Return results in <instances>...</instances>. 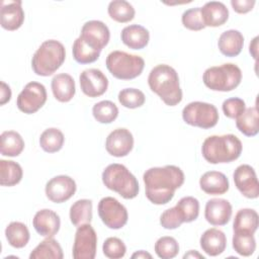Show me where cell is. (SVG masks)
<instances>
[{"label": "cell", "instance_id": "6da1fadb", "mask_svg": "<svg viewBox=\"0 0 259 259\" xmlns=\"http://www.w3.org/2000/svg\"><path fill=\"white\" fill-rule=\"evenodd\" d=\"M184 179L183 171L174 165L149 168L143 175L146 196L154 204H166L172 200Z\"/></svg>", "mask_w": 259, "mask_h": 259}, {"label": "cell", "instance_id": "7a4b0ae2", "mask_svg": "<svg viewBox=\"0 0 259 259\" xmlns=\"http://www.w3.org/2000/svg\"><path fill=\"white\" fill-rule=\"evenodd\" d=\"M148 84L162 101L169 106H175L182 100L179 77L176 70L166 64L155 66L149 73Z\"/></svg>", "mask_w": 259, "mask_h": 259}, {"label": "cell", "instance_id": "3957f363", "mask_svg": "<svg viewBox=\"0 0 259 259\" xmlns=\"http://www.w3.org/2000/svg\"><path fill=\"white\" fill-rule=\"evenodd\" d=\"M242 150V142L233 134L207 137L201 146V154L210 164L233 162L241 156Z\"/></svg>", "mask_w": 259, "mask_h": 259}, {"label": "cell", "instance_id": "277c9868", "mask_svg": "<svg viewBox=\"0 0 259 259\" xmlns=\"http://www.w3.org/2000/svg\"><path fill=\"white\" fill-rule=\"evenodd\" d=\"M66 50L62 42L56 39L45 40L31 59L33 72L42 77L53 75L65 62Z\"/></svg>", "mask_w": 259, "mask_h": 259}, {"label": "cell", "instance_id": "5b68a950", "mask_svg": "<svg viewBox=\"0 0 259 259\" xmlns=\"http://www.w3.org/2000/svg\"><path fill=\"white\" fill-rule=\"evenodd\" d=\"M102 182L110 190L125 199H133L139 194V182L135 175L122 164L108 165L102 172Z\"/></svg>", "mask_w": 259, "mask_h": 259}, {"label": "cell", "instance_id": "8992f818", "mask_svg": "<svg viewBox=\"0 0 259 259\" xmlns=\"http://www.w3.org/2000/svg\"><path fill=\"white\" fill-rule=\"evenodd\" d=\"M202 81L204 85L212 91L229 92L240 85L242 81V71L233 63L209 67L204 71Z\"/></svg>", "mask_w": 259, "mask_h": 259}, {"label": "cell", "instance_id": "52a82bcc", "mask_svg": "<svg viewBox=\"0 0 259 259\" xmlns=\"http://www.w3.org/2000/svg\"><path fill=\"white\" fill-rule=\"evenodd\" d=\"M105 65L114 78L132 80L142 74L145 61L138 55H132L122 51H113L106 57Z\"/></svg>", "mask_w": 259, "mask_h": 259}, {"label": "cell", "instance_id": "ba28073f", "mask_svg": "<svg viewBox=\"0 0 259 259\" xmlns=\"http://www.w3.org/2000/svg\"><path fill=\"white\" fill-rule=\"evenodd\" d=\"M182 118L185 123L200 128H211L219 121L217 107L207 102L192 101L182 110Z\"/></svg>", "mask_w": 259, "mask_h": 259}, {"label": "cell", "instance_id": "9c48e42d", "mask_svg": "<svg viewBox=\"0 0 259 259\" xmlns=\"http://www.w3.org/2000/svg\"><path fill=\"white\" fill-rule=\"evenodd\" d=\"M98 214L102 223L112 230L121 229L125 226L128 220V213L125 206L111 196H106L100 199L98 203Z\"/></svg>", "mask_w": 259, "mask_h": 259}, {"label": "cell", "instance_id": "30bf717a", "mask_svg": "<svg viewBox=\"0 0 259 259\" xmlns=\"http://www.w3.org/2000/svg\"><path fill=\"white\" fill-rule=\"evenodd\" d=\"M48 98L46 87L38 82L32 81L27 83L16 99L17 108L26 113L32 114L40 109Z\"/></svg>", "mask_w": 259, "mask_h": 259}, {"label": "cell", "instance_id": "8fae6325", "mask_svg": "<svg viewBox=\"0 0 259 259\" xmlns=\"http://www.w3.org/2000/svg\"><path fill=\"white\" fill-rule=\"evenodd\" d=\"M97 235L90 224L77 227L73 244V258L93 259L96 255Z\"/></svg>", "mask_w": 259, "mask_h": 259}, {"label": "cell", "instance_id": "7c38bea8", "mask_svg": "<svg viewBox=\"0 0 259 259\" xmlns=\"http://www.w3.org/2000/svg\"><path fill=\"white\" fill-rule=\"evenodd\" d=\"M79 37L92 50L101 52L109 41L110 32L104 22L89 20L83 24Z\"/></svg>", "mask_w": 259, "mask_h": 259}, {"label": "cell", "instance_id": "4fadbf2b", "mask_svg": "<svg viewBox=\"0 0 259 259\" xmlns=\"http://www.w3.org/2000/svg\"><path fill=\"white\" fill-rule=\"evenodd\" d=\"M77 186L73 178L68 175H58L46 184L47 197L56 203H62L70 199L76 192Z\"/></svg>", "mask_w": 259, "mask_h": 259}, {"label": "cell", "instance_id": "5bb4252c", "mask_svg": "<svg viewBox=\"0 0 259 259\" xmlns=\"http://www.w3.org/2000/svg\"><path fill=\"white\" fill-rule=\"evenodd\" d=\"M82 92L91 98L99 97L104 94L108 87L107 77L99 69L91 68L82 71L79 76Z\"/></svg>", "mask_w": 259, "mask_h": 259}, {"label": "cell", "instance_id": "9a60e30c", "mask_svg": "<svg viewBox=\"0 0 259 259\" xmlns=\"http://www.w3.org/2000/svg\"><path fill=\"white\" fill-rule=\"evenodd\" d=\"M237 189L247 198H257L259 196V183L256 172L248 164H242L236 168L233 174Z\"/></svg>", "mask_w": 259, "mask_h": 259}, {"label": "cell", "instance_id": "2e32d148", "mask_svg": "<svg viewBox=\"0 0 259 259\" xmlns=\"http://www.w3.org/2000/svg\"><path fill=\"white\" fill-rule=\"evenodd\" d=\"M134 148L133 134L124 127L113 130L106 138L105 149L113 157L121 158L130 154Z\"/></svg>", "mask_w": 259, "mask_h": 259}, {"label": "cell", "instance_id": "e0dca14e", "mask_svg": "<svg viewBox=\"0 0 259 259\" xmlns=\"http://www.w3.org/2000/svg\"><path fill=\"white\" fill-rule=\"evenodd\" d=\"M232 204L225 198H211L207 200L204 208V218L212 226H225L232 217Z\"/></svg>", "mask_w": 259, "mask_h": 259}, {"label": "cell", "instance_id": "ac0fdd59", "mask_svg": "<svg viewBox=\"0 0 259 259\" xmlns=\"http://www.w3.org/2000/svg\"><path fill=\"white\" fill-rule=\"evenodd\" d=\"M32 226L38 235L45 238H53L60 230L61 220L54 210L44 208L35 212Z\"/></svg>", "mask_w": 259, "mask_h": 259}, {"label": "cell", "instance_id": "d6986e66", "mask_svg": "<svg viewBox=\"0 0 259 259\" xmlns=\"http://www.w3.org/2000/svg\"><path fill=\"white\" fill-rule=\"evenodd\" d=\"M21 1L2 2L0 9V23L6 30L18 29L24 21V11Z\"/></svg>", "mask_w": 259, "mask_h": 259}, {"label": "cell", "instance_id": "ffe728a7", "mask_svg": "<svg viewBox=\"0 0 259 259\" xmlns=\"http://www.w3.org/2000/svg\"><path fill=\"white\" fill-rule=\"evenodd\" d=\"M200 248L208 256L221 255L227 247V237L225 233L219 229L210 228L201 235Z\"/></svg>", "mask_w": 259, "mask_h": 259}, {"label": "cell", "instance_id": "44dd1931", "mask_svg": "<svg viewBox=\"0 0 259 259\" xmlns=\"http://www.w3.org/2000/svg\"><path fill=\"white\" fill-rule=\"evenodd\" d=\"M200 13L205 27L221 26L225 24L229 18V9L220 1L206 2L200 8Z\"/></svg>", "mask_w": 259, "mask_h": 259}, {"label": "cell", "instance_id": "7402d4cb", "mask_svg": "<svg viewBox=\"0 0 259 259\" xmlns=\"http://www.w3.org/2000/svg\"><path fill=\"white\" fill-rule=\"evenodd\" d=\"M199 186L206 194L221 195L229 190L230 183L224 173L219 171H207L200 177Z\"/></svg>", "mask_w": 259, "mask_h": 259}, {"label": "cell", "instance_id": "603a6c76", "mask_svg": "<svg viewBox=\"0 0 259 259\" xmlns=\"http://www.w3.org/2000/svg\"><path fill=\"white\" fill-rule=\"evenodd\" d=\"M54 97L60 102H69L76 93L73 77L67 73H60L53 77L51 83Z\"/></svg>", "mask_w": 259, "mask_h": 259}, {"label": "cell", "instance_id": "cb8c5ba5", "mask_svg": "<svg viewBox=\"0 0 259 259\" xmlns=\"http://www.w3.org/2000/svg\"><path fill=\"white\" fill-rule=\"evenodd\" d=\"M120 38L130 49L142 50L148 45L150 33L146 27L140 24H131L121 30Z\"/></svg>", "mask_w": 259, "mask_h": 259}, {"label": "cell", "instance_id": "d4e9b609", "mask_svg": "<svg viewBox=\"0 0 259 259\" xmlns=\"http://www.w3.org/2000/svg\"><path fill=\"white\" fill-rule=\"evenodd\" d=\"M244 46L243 34L236 29H229L224 31L218 40L220 52L226 57H237Z\"/></svg>", "mask_w": 259, "mask_h": 259}, {"label": "cell", "instance_id": "484cf974", "mask_svg": "<svg viewBox=\"0 0 259 259\" xmlns=\"http://www.w3.org/2000/svg\"><path fill=\"white\" fill-rule=\"evenodd\" d=\"M259 218L256 210L252 208H242L238 210L233 223V231L254 235L258 229Z\"/></svg>", "mask_w": 259, "mask_h": 259}, {"label": "cell", "instance_id": "4316f807", "mask_svg": "<svg viewBox=\"0 0 259 259\" xmlns=\"http://www.w3.org/2000/svg\"><path fill=\"white\" fill-rule=\"evenodd\" d=\"M0 152L3 156L16 157L20 155L24 149V141L22 137L15 131L3 132L0 136Z\"/></svg>", "mask_w": 259, "mask_h": 259}, {"label": "cell", "instance_id": "83f0119b", "mask_svg": "<svg viewBox=\"0 0 259 259\" xmlns=\"http://www.w3.org/2000/svg\"><path fill=\"white\" fill-rule=\"evenodd\" d=\"M5 237L10 246L20 249L27 245L30 234L26 225L23 223L11 222L5 229Z\"/></svg>", "mask_w": 259, "mask_h": 259}, {"label": "cell", "instance_id": "f1b7e54d", "mask_svg": "<svg viewBox=\"0 0 259 259\" xmlns=\"http://www.w3.org/2000/svg\"><path fill=\"white\" fill-rule=\"evenodd\" d=\"M257 106L246 108L245 111L236 118L237 128L246 137H254L259 132Z\"/></svg>", "mask_w": 259, "mask_h": 259}, {"label": "cell", "instance_id": "f546056e", "mask_svg": "<svg viewBox=\"0 0 259 259\" xmlns=\"http://www.w3.org/2000/svg\"><path fill=\"white\" fill-rule=\"evenodd\" d=\"M63 257L62 247L54 238H46L29 254L30 259H62Z\"/></svg>", "mask_w": 259, "mask_h": 259}, {"label": "cell", "instance_id": "4dcf8cb0", "mask_svg": "<svg viewBox=\"0 0 259 259\" xmlns=\"http://www.w3.org/2000/svg\"><path fill=\"white\" fill-rule=\"evenodd\" d=\"M23 176L21 166L10 160H0V184L2 186H14L18 184Z\"/></svg>", "mask_w": 259, "mask_h": 259}, {"label": "cell", "instance_id": "1f68e13d", "mask_svg": "<svg viewBox=\"0 0 259 259\" xmlns=\"http://www.w3.org/2000/svg\"><path fill=\"white\" fill-rule=\"evenodd\" d=\"M92 220V201L90 199H79L70 207V221L75 227L90 224Z\"/></svg>", "mask_w": 259, "mask_h": 259}, {"label": "cell", "instance_id": "d6a6232c", "mask_svg": "<svg viewBox=\"0 0 259 259\" xmlns=\"http://www.w3.org/2000/svg\"><path fill=\"white\" fill-rule=\"evenodd\" d=\"M108 15L111 19L119 23L130 22L134 19L136 11L134 6L124 0H113L108 4Z\"/></svg>", "mask_w": 259, "mask_h": 259}, {"label": "cell", "instance_id": "836d02e7", "mask_svg": "<svg viewBox=\"0 0 259 259\" xmlns=\"http://www.w3.org/2000/svg\"><path fill=\"white\" fill-rule=\"evenodd\" d=\"M65 137L57 127L45 130L39 137V146L47 153H56L63 148Z\"/></svg>", "mask_w": 259, "mask_h": 259}, {"label": "cell", "instance_id": "e575fe53", "mask_svg": "<svg viewBox=\"0 0 259 259\" xmlns=\"http://www.w3.org/2000/svg\"><path fill=\"white\" fill-rule=\"evenodd\" d=\"M92 114L100 123H111L118 115V108L112 101L102 100L93 105Z\"/></svg>", "mask_w": 259, "mask_h": 259}, {"label": "cell", "instance_id": "d590c367", "mask_svg": "<svg viewBox=\"0 0 259 259\" xmlns=\"http://www.w3.org/2000/svg\"><path fill=\"white\" fill-rule=\"evenodd\" d=\"M232 243L234 250L241 256H251L256 250V240L252 234L234 232Z\"/></svg>", "mask_w": 259, "mask_h": 259}, {"label": "cell", "instance_id": "8d00e7d4", "mask_svg": "<svg viewBox=\"0 0 259 259\" xmlns=\"http://www.w3.org/2000/svg\"><path fill=\"white\" fill-rule=\"evenodd\" d=\"M72 53L74 60L77 63L84 65L97 61L101 52L92 50L80 37H77L73 44Z\"/></svg>", "mask_w": 259, "mask_h": 259}, {"label": "cell", "instance_id": "74e56055", "mask_svg": "<svg viewBox=\"0 0 259 259\" xmlns=\"http://www.w3.org/2000/svg\"><path fill=\"white\" fill-rule=\"evenodd\" d=\"M183 220V223H191L198 218L199 201L193 196L182 197L175 205Z\"/></svg>", "mask_w": 259, "mask_h": 259}, {"label": "cell", "instance_id": "f35d334b", "mask_svg": "<svg viewBox=\"0 0 259 259\" xmlns=\"http://www.w3.org/2000/svg\"><path fill=\"white\" fill-rule=\"evenodd\" d=\"M154 249L159 258L171 259L177 256L179 252V244L175 238L164 236L156 241Z\"/></svg>", "mask_w": 259, "mask_h": 259}, {"label": "cell", "instance_id": "ab89813d", "mask_svg": "<svg viewBox=\"0 0 259 259\" xmlns=\"http://www.w3.org/2000/svg\"><path fill=\"white\" fill-rule=\"evenodd\" d=\"M117 98L122 106L131 109L141 107L146 101L143 91L137 88H124L120 90Z\"/></svg>", "mask_w": 259, "mask_h": 259}, {"label": "cell", "instance_id": "60d3db41", "mask_svg": "<svg viewBox=\"0 0 259 259\" xmlns=\"http://www.w3.org/2000/svg\"><path fill=\"white\" fill-rule=\"evenodd\" d=\"M102 251L109 259H119L125 255L126 247L119 238L109 237L103 242Z\"/></svg>", "mask_w": 259, "mask_h": 259}, {"label": "cell", "instance_id": "b9f144b4", "mask_svg": "<svg viewBox=\"0 0 259 259\" xmlns=\"http://www.w3.org/2000/svg\"><path fill=\"white\" fill-rule=\"evenodd\" d=\"M181 21L183 26L189 30L198 31L205 27L202 21L201 13H200V7H195V8H190L185 10L182 14Z\"/></svg>", "mask_w": 259, "mask_h": 259}, {"label": "cell", "instance_id": "7bdbcfd3", "mask_svg": "<svg viewBox=\"0 0 259 259\" xmlns=\"http://www.w3.org/2000/svg\"><path fill=\"white\" fill-rule=\"evenodd\" d=\"M222 109L224 114L229 118H237L246 109L245 101L239 97L228 98L223 102Z\"/></svg>", "mask_w": 259, "mask_h": 259}, {"label": "cell", "instance_id": "ee69618b", "mask_svg": "<svg viewBox=\"0 0 259 259\" xmlns=\"http://www.w3.org/2000/svg\"><path fill=\"white\" fill-rule=\"evenodd\" d=\"M160 224L166 230H174L179 228L183 224V221L177 210V207L173 206L163 211L160 217Z\"/></svg>", "mask_w": 259, "mask_h": 259}, {"label": "cell", "instance_id": "f6af8a7d", "mask_svg": "<svg viewBox=\"0 0 259 259\" xmlns=\"http://www.w3.org/2000/svg\"><path fill=\"white\" fill-rule=\"evenodd\" d=\"M255 0H232L231 5L235 12L245 14L251 11L255 5Z\"/></svg>", "mask_w": 259, "mask_h": 259}, {"label": "cell", "instance_id": "bcb514c9", "mask_svg": "<svg viewBox=\"0 0 259 259\" xmlns=\"http://www.w3.org/2000/svg\"><path fill=\"white\" fill-rule=\"evenodd\" d=\"M11 99V89L4 81H1L0 88V105H4Z\"/></svg>", "mask_w": 259, "mask_h": 259}, {"label": "cell", "instance_id": "7dc6e473", "mask_svg": "<svg viewBox=\"0 0 259 259\" xmlns=\"http://www.w3.org/2000/svg\"><path fill=\"white\" fill-rule=\"evenodd\" d=\"M249 52L252 55V57L257 60L258 57V36H255L252 41L250 42V47H249Z\"/></svg>", "mask_w": 259, "mask_h": 259}, {"label": "cell", "instance_id": "c3c4849f", "mask_svg": "<svg viewBox=\"0 0 259 259\" xmlns=\"http://www.w3.org/2000/svg\"><path fill=\"white\" fill-rule=\"evenodd\" d=\"M132 258L135 259H142V258H149V259H152V255L144 250H140V251H137L135 252L133 255H132Z\"/></svg>", "mask_w": 259, "mask_h": 259}, {"label": "cell", "instance_id": "681fc988", "mask_svg": "<svg viewBox=\"0 0 259 259\" xmlns=\"http://www.w3.org/2000/svg\"><path fill=\"white\" fill-rule=\"evenodd\" d=\"M183 258L184 259H186V258H201V259H204V256H202L201 254H199L195 250H190L188 253H185L183 255Z\"/></svg>", "mask_w": 259, "mask_h": 259}]
</instances>
